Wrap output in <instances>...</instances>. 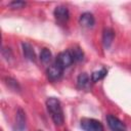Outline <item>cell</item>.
I'll list each match as a JSON object with an SVG mask.
<instances>
[{"label":"cell","mask_w":131,"mask_h":131,"mask_svg":"<svg viewBox=\"0 0 131 131\" xmlns=\"http://www.w3.org/2000/svg\"><path fill=\"white\" fill-rule=\"evenodd\" d=\"M21 47H23V52H24L25 57L31 61H35L36 55H35V52H34L32 45L28 42H24V43H21Z\"/></svg>","instance_id":"10"},{"label":"cell","mask_w":131,"mask_h":131,"mask_svg":"<svg viewBox=\"0 0 131 131\" xmlns=\"http://www.w3.org/2000/svg\"><path fill=\"white\" fill-rule=\"evenodd\" d=\"M67 131H68V130H67Z\"/></svg>","instance_id":"18"},{"label":"cell","mask_w":131,"mask_h":131,"mask_svg":"<svg viewBox=\"0 0 131 131\" xmlns=\"http://www.w3.org/2000/svg\"><path fill=\"white\" fill-rule=\"evenodd\" d=\"M95 19L92 13L90 12H84L80 15L79 17V24L83 27V28H92L94 26Z\"/></svg>","instance_id":"8"},{"label":"cell","mask_w":131,"mask_h":131,"mask_svg":"<svg viewBox=\"0 0 131 131\" xmlns=\"http://www.w3.org/2000/svg\"><path fill=\"white\" fill-rule=\"evenodd\" d=\"M53 14H54L55 19L60 24L67 23L69 17H70V12H69L68 7L62 6V5H59V6L55 7V9L53 11Z\"/></svg>","instance_id":"4"},{"label":"cell","mask_w":131,"mask_h":131,"mask_svg":"<svg viewBox=\"0 0 131 131\" xmlns=\"http://www.w3.org/2000/svg\"><path fill=\"white\" fill-rule=\"evenodd\" d=\"M62 72H63V68L59 63L54 62V63H52L48 68V70H47V77H48V79L50 81H56V80H58L61 77Z\"/></svg>","instance_id":"3"},{"label":"cell","mask_w":131,"mask_h":131,"mask_svg":"<svg viewBox=\"0 0 131 131\" xmlns=\"http://www.w3.org/2000/svg\"><path fill=\"white\" fill-rule=\"evenodd\" d=\"M52 57V53L48 48H43L40 52V59L43 63H47L51 60Z\"/></svg>","instance_id":"13"},{"label":"cell","mask_w":131,"mask_h":131,"mask_svg":"<svg viewBox=\"0 0 131 131\" xmlns=\"http://www.w3.org/2000/svg\"><path fill=\"white\" fill-rule=\"evenodd\" d=\"M56 62L59 63L63 69L64 68H69L74 62V58H73V55H72L71 51L70 50H66V51L60 52L57 55Z\"/></svg>","instance_id":"5"},{"label":"cell","mask_w":131,"mask_h":131,"mask_svg":"<svg viewBox=\"0 0 131 131\" xmlns=\"http://www.w3.org/2000/svg\"><path fill=\"white\" fill-rule=\"evenodd\" d=\"M38 131H41V130H38Z\"/></svg>","instance_id":"17"},{"label":"cell","mask_w":131,"mask_h":131,"mask_svg":"<svg viewBox=\"0 0 131 131\" xmlns=\"http://www.w3.org/2000/svg\"><path fill=\"white\" fill-rule=\"evenodd\" d=\"M46 106L49 114L51 115L53 122L56 125H61L64 121V117H63V112H62L60 101L55 97H49L46 100Z\"/></svg>","instance_id":"1"},{"label":"cell","mask_w":131,"mask_h":131,"mask_svg":"<svg viewBox=\"0 0 131 131\" xmlns=\"http://www.w3.org/2000/svg\"><path fill=\"white\" fill-rule=\"evenodd\" d=\"M4 81H5V84H6L10 89H12L13 91H19V90H20V86H19V84L17 83L16 80H14V79H12V78H10V77H6Z\"/></svg>","instance_id":"14"},{"label":"cell","mask_w":131,"mask_h":131,"mask_svg":"<svg viewBox=\"0 0 131 131\" xmlns=\"http://www.w3.org/2000/svg\"><path fill=\"white\" fill-rule=\"evenodd\" d=\"M89 83V76L86 73H81L77 78V85L79 88H85Z\"/></svg>","instance_id":"12"},{"label":"cell","mask_w":131,"mask_h":131,"mask_svg":"<svg viewBox=\"0 0 131 131\" xmlns=\"http://www.w3.org/2000/svg\"><path fill=\"white\" fill-rule=\"evenodd\" d=\"M107 71L105 69H101L99 71H95L91 74V81L92 82H98L99 80H101L105 75H106Z\"/></svg>","instance_id":"15"},{"label":"cell","mask_w":131,"mask_h":131,"mask_svg":"<svg viewBox=\"0 0 131 131\" xmlns=\"http://www.w3.org/2000/svg\"><path fill=\"white\" fill-rule=\"evenodd\" d=\"M26 128V114L21 108H18L15 117L14 131H24Z\"/></svg>","instance_id":"7"},{"label":"cell","mask_w":131,"mask_h":131,"mask_svg":"<svg viewBox=\"0 0 131 131\" xmlns=\"http://www.w3.org/2000/svg\"><path fill=\"white\" fill-rule=\"evenodd\" d=\"M115 38V32L111 28H105L102 33V44L105 49H108L114 41Z\"/></svg>","instance_id":"9"},{"label":"cell","mask_w":131,"mask_h":131,"mask_svg":"<svg viewBox=\"0 0 131 131\" xmlns=\"http://www.w3.org/2000/svg\"><path fill=\"white\" fill-rule=\"evenodd\" d=\"M80 126L84 131H103L102 124L95 119L83 118L80 121Z\"/></svg>","instance_id":"2"},{"label":"cell","mask_w":131,"mask_h":131,"mask_svg":"<svg viewBox=\"0 0 131 131\" xmlns=\"http://www.w3.org/2000/svg\"><path fill=\"white\" fill-rule=\"evenodd\" d=\"M71 53L73 55V58H74V61H82L84 59V52L83 50L81 49V47L79 46H74L71 50Z\"/></svg>","instance_id":"11"},{"label":"cell","mask_w":131,"mask_h":131,"mask_svg":"<svg viewBox=\"0 0 131 131\" xmlns=\"http://www.w3.org/2000/svg\"><path fill=\"white\" fill-rule=\"evenodd\" d=\"M106 121H107L108 127L113 131H125L126 130L125 124L121 120H119L117 117H115L113 115H108L106 117Z\"/></svg>","instance_id":"6"},{"label":"cell","mask_w":131,"mask_h":131,"mask_svg":"<svg viewBox=\"0 0 131 131\" xmlns=\"http://www.w3.org/2000/svg\"><path fill=\"white\" fill-rule=\"evenodd\" d=\"M8 6L12 9H20L23 8L24 6H26V2L25 1H20V0H15V1H12L8 4Z\"/></svg>","instance_id":"16"}]
</instances>
